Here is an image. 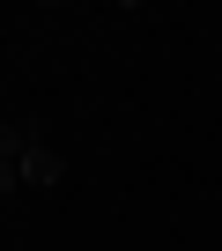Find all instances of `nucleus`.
Returning a JSON list of instances; mask_svg holds the SVG:
<instances>
[{
	"label": "nucleus",
	"mask_w": 222,
	"mask_h": 251,
	"mask_svg": "<svg viewBox=\"0 0 222 251\" xmlns=\"http://www.w3.org/2000/svg\"><path fill=\"white\" fill-rule=\"evenodd\" d=\"M23 185H37V192L67 185V155H59L52 141H37V133H30V148H23Z\"/></svg>",
	"instance_id": "1"
},
{
	"label": "nucleus",
	"mask_w": 222,
	"mask_h": 251,
	"mask_svg": "<svg viewBox=\"0 0 222 251\" xmlns=\"http://www.w3.org/2000/svg\"><path fill=\"white\" fill-rule=\"evenodd\" d=\"M23 148H30L23 126H0V192H15V185H23Z\"/></svg>",
	"instance_id": "2"
}]
</instances>
